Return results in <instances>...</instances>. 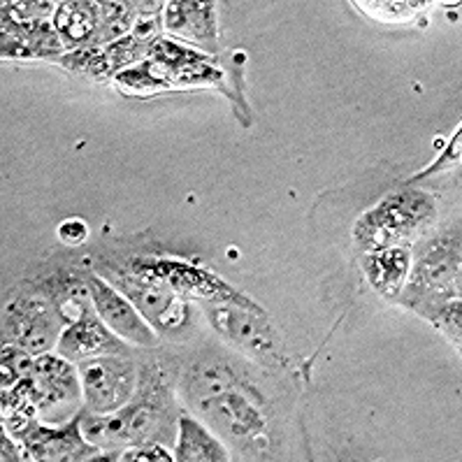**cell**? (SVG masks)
Instances as JSON below:
<instances>
[{
  "instance_id": "obj_1",
  "label": "cell",
  "mask_w": 462,
  "mask_h": 462,
  "mask_svg": "<svg viewBox=\"0 0 462 462\" xmlns=\"http://www.w3.org/2000/svg\"><path fill=\"white\" fill-rule=\"evenodd\" d=\"M460 298V226L425 235L411 256L409 277L395 298L407 310L428 319L439 305Z\"/></svg>"
},
{
  "instance_id": "obj_2",
  "label": "cell",
  "mask_w": 462,
  "mask_h": 462,
  "mask_svg": "<svg viewBox=\"0 0 462 462\" xmlns=\"http://www.w3.org/2000/svg\"><path fill=\"white\" fill-rule=\"evenodd\" d=\"M96 273L131 300L137 311L147 319L149 326L158 332V337L170 342L189 337L196 321V311L163 279L149 273L147 267H140L137 263L128 267L100 263Z\"/></svg>"
},
{
  "instance_id": "obj_3",
  "label": "cell",
  "mask_w": 462,
  "mask_h": 462,
  "mask_svg": "<svg viewBox=\"0 0 462 462\" xmlns=\"http://www.w3.org/2000/svg\"><path fill=\"white\" fill-rule=\"evenodd\" d=\"M435 221V198L425 190L404 189L386 196L356 221L354 240L363 254L388 246H411L430 235Z\"/></svg>"
},
{
  "instance_id": "obj_4",
  "label": "cell",
  "mask_w": 462,
  "mask_h": 462,
  "mask_svg": "<svg viewBox=\"0 0 462 462\" xmlns=\"http://www.w3.org/2000/svg\"><path fill=\"white\" fill-rule=\"evenodd\" d=\"M207 323L228 346L267 367H286L282 335L254 302H200Z\"/></svg>"
},
{
  "instance_id": "obj_5",
  "label": "cell",
  "mask_w": 462,
  "mask_h": 462,
  "mask_svg": "<svg viewBox=\"0 0 462 462\" xmlns=\"http://www.w3.org/2000/svg\"><path fill=\"white\" fill-rule=\"evenodd\" d=\"M263 407V393L254 381H246L242 386H233L193 404L190 411H196L207 425H212L214 435L254 451V446L267 444L270 416Z\"/></svg>"
},
{
  "instance_id": "obj_6",
  "label": "cell",
  "mask_w": 462,
  "mask_h": 462,
  "mask_svg": "<svg viewBox=\"0 0 462 462\" xmlns=\"http://www.w3.org/2000/svg\"><path fill=\"white\" fill-rule=\"evenodd\" d=\"M63 328L66 321L50 300H44L23 283L5 298L3 344L23 348L31 356L50 354L56 351Z\"/></svg>"
},
{
  "instance_id": "obj_7",
  "label": "cell",
  "mask_w": 462,
  "mask_h": 462,
  "mask_svg": "<svg viewBox=\"0 0 462 462\" xmlns=\"http://www.w3.org/2000/svg\"><path fill=\"white\" fill-rule=\"evenodd\" d=\"M82 381L84 407L112 413L131 402L140 383V365L131 354H109L77 363Z\"/></svg>"
},
{
  "instance_id": "obj_8",
  "label": "cell",
  "mask_w": 462,
  "mask_h": 462,
  "mask_svg": "<svg viewBox=\"0 0 462 462\" xmlns=\"http://www.w3.org/2000/svg\"><path fill=\"white\" fill-rule=\"evenodd\" d=\"M35 409L42 423L59 425L75 419L84 409L82 381L77 363H70L56 351L35 356L33 363Z\"/></svg>"
},
{
  "instance_id": "obj_9",
  "label": "cell",
  "mask_w": 462,
  "mask_h": 462,
  "mask_svg": "<svg viewBox=\"0 0 462 462\" xmlns=\"http://www.w3.org/2000/svg\"><path fill=\"white\" fill-rule=\"evenodd\" d=\"M88 274H91V267L75 265V263H66V265L50 263L35 277H26L23 286L40 293L44 300H50L68 326L96 311L91 289H88Z\"/></svg>"
},
{
  "instance_id": "obj_10",
  "label": "cell",
  "mask_w": 462,
  "mask_h": 462,
  "mask_svg": "<svg viewBox=\"0 0 462 462\" xmlns=\"http://www.w3.org/2000/svg\"><path fill=\"white\" fill-rule=\"evenodd\" d=\"M88 289H91L93 307H96L105 326L116 332L125 344L137 348L161 346L158 332L149 326L147 319L137 311V307L121 291H116L107 279L100 277L93 267L91 274H88Z\"/></svg>"
},
{
  "instance_id": "obj_11",
  "label": "cell",
  "mask_w": 462,
  "mask_h": 462,
  "mask_svg": "<svg viewBox=\"0 0 462 462\" xmlns=\"http://www.w3.org/2000/svg\"><path fill=\"white\" fill-rule=\"evenodd\" d=\"M12 437L19 441L26 460H93L100 453L82 437L79 413L59 425L35 419Z\"/></svg>"
},
{
  "instance_id": "obj_12",
  "label": "cell",
  "mask_w": 462,
  "mask_h": 462,
  "mask_svg": "<svg viewBox=\"0 0 462 462\" xmlns=\"http://www.w3.org/2000/svg\"><path fill=\"white\" fill-rule=\"evenodd\" d=\"M56 354H60L70 363H82L88 358L109 354H131V344H125L116 332L109 330L98 316V311L68 323L60 332L56 344Z\"/></svg>"
},
{
  "instance_id": "obj_13",
  "label": "cell",
  "mask_w": 462,
  "mask_h": 462,
  "mask_svg": "<svg viewBox=\"0 0 462 462\" xmlns=\"http://www.w3.org/2000/svg\"><path fill=\"white\" fill-rule=\"evenodd\" d=\"M163 31L184 44L212 56L218 51L217 5L212 3H165Z\"/></svg>"
},
{
  "instance_id": "obj_14",
  "label": "cell",
  "mask_w": 462,
  "mask_h": 462,
  "mask_svg": "<svg viewBox=\"0 0 462 462\" xmlns=\"http://www.w3.org/2000/svg\"><path fill=\"white\" fill-rule=\"evenodd\" d=\"M51 23L66 47V54L96 47L100 31V3H82V0L59 3Z\"/></svg>"
},
{
  "instance_id": "obj_15",
  "label": "cell",
  "mask_w": 462,
  "mask_h": 462,
  "mask_svg": "<svg viewBox=\"0 0 462 462\" xmlns=\"http://www.w3.org/2000/svg\"><path fill=\"white\" fill-rule=\"evenodd\" d=\"M411 267V246H388L379 251H365L363 274L372 289L388 300H395L402 291Z\"/></svg>"
},
{
  "instance_id": "obj_16",
  "label": "cell",
  "mask_w": 462,
  "mask_h": 462,
  "mask_svg": "<svg viewBox=\"0 0 462 462\" xmlns=\"http://www.w3.org/2000/svg\"><path fill=\"white\" fill-rule=\"evenodd\" d=\"M174 462H228L233 460L230 451L223 446L214 430L198 420L193 413H180V428L174 439Z\"/></svg>"
},
{
  "instance_id": "obj_17",
  "label": "cell",
  "mask_w": 462,
  "mask_h": 462,
  "mask_svg": "<svg viewBox=\"0 0 462 462\" xmlns=\"http://www.w3.org/2000/svg\"><path fill=\"white\" fill-rule=\"evenodd\" d=\"M356 7L376 22L400 23L420 14V10L428 5L425 3H356Z\"/></svg>"
},
{
  "instance_id": "obj_18",
  "label": "cell",
  "mask_w": 462,
  "mask_h": 462,
  "mask_svg": "<svg viewBox=\"0 0 462 462\" xmlns=\"http://www.w3.org/2000/svg\"><path fill=\"white\" fill-rule=\"evenodd\" d=\"M35 356L26 354L23 348L10 346V344H3V391L12 388L17 381H22L23 376H31L33 372Z\"/></svg>"
},
{
  "instance_id": "obj_19",
  "label": "cell",
  "mask_w": 462,
  "mask_h": 462,
  "mask_svg": "<svg viewBox=\"0 0 462 462\" xmlns=\"http://www.w3.org/2000/svg\"><path fill=\"white\" fill-rule=\"evenodd\" d=\"M428 321L437 328L439 332H444L446 339L453 344L456 348H460V330H462V302L460 298H453L444 305L437 307L432 314L428 316Z\"/></svg>"
},
{
  "instance_id": "obj_20",
  "label": "cell",
  "mask_w": 462,
  "mask_h": 462,
  "mask_svg": "<svg viewBox=\"0 0 462 462\" xmlns=\"http://www.w3.org/2000/svg\"><path fill=\"white\" fill-rule=\"evenodd\" d=\"M59 240L66 246H79L88 235V226L82 221V218H68L59 226Z\"/></svg>"
},
{
  "instance_id": "obj_21",
  "label": "cell",
  "mask_w": 462,
  "mask_h": 462,
  "mask_svg": "<svg viewBox=\"0 0 462 462\" xmlns=\"http://www.w3.org/2000/svg\"><path fill=\"white\" fill-rule=\"evenodd\" d=\"M0 444H3V460H26L22 446H17L19 441L12 435H7V428L3 425V437H0Z\"/></svg>"
}]
</instances>
